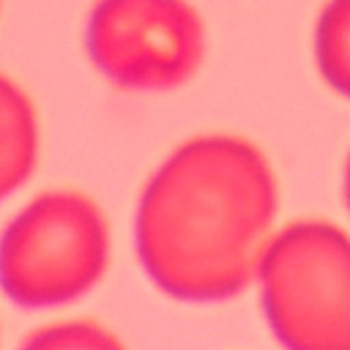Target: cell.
<instances>
[{"mask_svg":"<svg viewBox=\"0 0 350 350\" xmlns=\"http://www.w3.org/2000/svg\"><path fill=\"white\" fill-rule=\"evenodd\" d=\"M273 216L268 159L241 137H194L164 159L139 197L137 254L167 295L224 301L257 276Z\"/></svg>","mask_w":350,"mask_h":350,"instance_id":"obj_1","label":"cell"},{"mask_svg":"<svg viewBox=\"0 0 350 350\" xmlns=\"http://www.w3.org/2000/svg\"><path fill=\"white\" fill-rule=\"evenodd\" d=\"M314 55L323 79L350 98V0H328L314 30Z\"/></svg>","mask_w":350,"mask_h":350,"instance_id":"obj_6","label":"cell"},{"mask_svg":"<svg viewBox=\"0 0 350 350\" xmlns=\"http://www.w3.org/2000/svg\"><path fill=\"white\" fill-rule=\"evenodd\" d=\"M19 350H123V345L93 320H66L38 328Z\"/></svg>","mask_w":350,"mask_h":350,"instance_id":"obj_7","label":"cell"},{"mask_svg":"<svg viewBox=\"0 0 350 350\" xmlns=\"http://www.w3.org/2000/svg\"><path fill=\"white\" fill-rule=\"evenodd\" d=\"M109 230L93 200L46 191L0 235V287L19 306H60L85 295L107 271Z\"/></svg>","mask_w":350,"mask_h":350,"instance_id":"obj_3","label":"cell"},{"mask_svg":"<svg viewBox=\"0 0 350 350\" xmlns=\"http://www.w3.org/2000/svg\"><path fill=\"white\" fill-rule=\"evenodd\" d=\"M345 200H347V208H350V159H347V167H345Z\"/></svg>","mask_w":350,"mask_h":350,"instance_id":"obj_8","label":"cell"},{"mask_svg":"<svg viewBox=\"0 0 350 350\" xmlns=\"http://www.w3.org/2000/svg\"><path fill=\"white\" fill-rule=\"evenodd\" d=\"M38 156V123L27 96L0 74V200L16 191Z\"/></svg>","mask_w":350,"mask_h":350,"instance_id":"obj_5","label":"cell"},{"mask_svg":"<svg viewBox=\"0 0 350 350\" xmlns=\"http://www.w3.org/2000/svg\"><path fill=\"white\" fill-rule=\"evenodd\" d=\"M260 301L287 350H350V238L328 221H295L271 235Z\"/></svg>","mask_w":350,"mask_h":350,"instance_id":"obj_2","label":"cell"},{"mask_svg":"<svg viewBox=\"0 0 350 350\" xmlns=\"http://www.w3.org/2000/svg\"><path fill=\"white\" fill-rule=\"evenodd\" d=\"M85 46L96 68L126 90H172L202 60L205 33L186 0H98Z\"/></svg>","mask_w":350,"mask_h":350,"instance_id":"obj_4","label":"cell"}]
</instances>
